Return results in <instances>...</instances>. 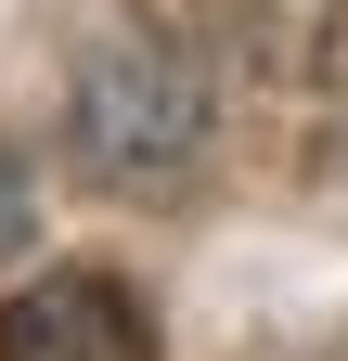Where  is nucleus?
I'll return each instance as SVG.
<instances>
[{
	"label": "nucleus",
	"mask_w": 348,
	"mask_h": 361,
	"mask_svg": "<svg viewBox=\"0 0 348 361\" xmlns=\"http://www.w3.org/2000/svg\"><path fill=\"white\" fill-rule=\"evenodd\" d=\"M206 52L155 13H104L77 39L65 78V155L104 180V194H181L206 168Z\"/></svg>",
	"instance_id": "f257e3e1"
},
{
	"label": "nucleus",
	"mask_w": 348,
	"mask_h": 361,
	"mask_svg": "<svg viewBox=\"0 0 348 361\" xmlns=\"http://www.w3.org/2000/svg\"><path fill=\"white\" fill-rule=\"evenodd\" d=\"M0 361H155L142 297L104 271H39L26 297H0Z\"/></svg>",
	"instance_id": "f03ea898"
},
{
	"label": "nucleus",
	"mask_w": 348,
	"mask_h": 361,
	"mask_svg": "<svg viewBox=\"0 0 348 361\" xmlns=\"http://www.w3.org/2000/svg\"><path fill=\"white\" fill-rule=\"evenodd\" d=\"M26 233H39V180H26L13 142H0V258H26Z\"/></svg>",
	"instance_id": "7ed1b4c3"
}]
</instances>
